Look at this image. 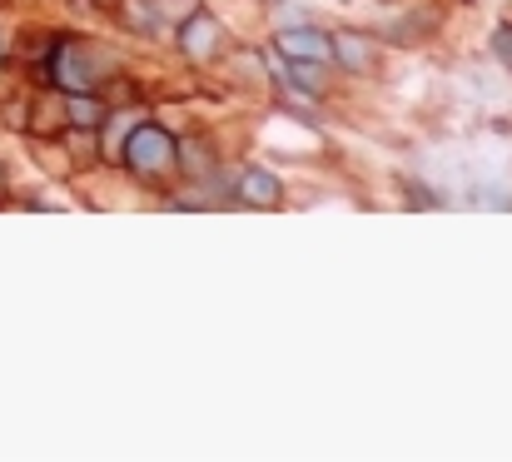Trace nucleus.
<instances>
[{
    "instance_id": "nucleus-1",
    "label": "nucleus",
    "mask_w": 512,
    "mask_h": 462,
    "mask_svg": "<svg viewBox=\"0 0 512 462\" xmlns=\"http://www.w3.org/2000/svg\"><path fill=\"white\" fill-rule=\"evenodd\" d=\"M120 159L130 164V174H135V179L155 184V179H165V174L179 169V140H174L165 125L135 120V125H130V135H125V145H120Z\"/></svg>"
},
{
    "instance_id": "nucleus-2",
    "label": "nucleus",
    "mask_w": 512,
    "mask_h": 462,
    "mask_svg": "<svg viewBox=\"0 0 512 462\" xmlns=\"http://www.w3.org/2000/svg\"><path fill=\"white\" fill-rule=\"evenodd\" d=\"M50 85L60 95H90L95 90V55L85 40H60L50 50Z\"/></svg>"
},
{
    "instance_id": "nucleus-3",
    "label": "nucleus",
    "mask_w": 512,
    "mask_h": 462,
    "mask_svg": "<svg viewBox=\"0 0 512 462\" xmlns=\"http://www.w3.org/2000/svg\"><path fill=\"white\" fill-rule=\"evenodd\" d=\"M179 55L184 60H194V65H209V60H219V50H224V25H219V15L214 10H204V5H194L184 20H179Z\"/></svg>"
},
{
    "instance_id": "nucleus-4",
    "label": "nucleus",
    "mask_w": 512,
    "mask_h": 462,
    "mask_svg": "<svg viewBox=\"0 0 512 462\" xmlns=\"http://www.w3.org/2000/svg\"><path fill=\"white\" fill-rule=\"evenodd\" d=\"M274 50L284 55V65H289V60L334 65V40H329V30H319V25H284V30L274 35Z\"/></svg>"
},
{
    "instance_id": "nucleus-5",
    "label": "nucleus",
    "mask_w": 512,
    "mask_h": 462,
    "mask_svg": "<svg viewBox=\"0 0 512 462\" xmlns=\"http://www.w3.org/2000/svg\"><path fill=\"white\" fill-rule=\"evenodd\" d=\"M329 40H334L339 70H348V75H368V70L378 65V40H373V35H363V30H339V35H329Z\"/></svg>"
},
{
    "instance_id": "nucleus-6",
    "label": "nucleus",
    "mask_w": 512,
    "mask_h": 462,
    "mask_svg": "<svg viewBox=\"0 0 512 462\" xmlns=\"http://www.w3.org/2000/svg\"><path fill=\"white\" fill-rule=\"evenodd\" d=\"M239 199L249 204V209H279L284 204V184H279V174H269V169H244L239 174Z\"/></svg>"
},
{
    "instance_id": "nucleus-7",
    "label": "nucleus",
    "mask_w": 512,
    "mask_h": 462,
    "mask_svg": "<svg viewBox=\"0 0 512 462\" xmlns=\"http://www.w3.org/2000/svg\"><path fill=\"white\" fill-rule=\"evenodd\" d=\"M105 105L95 100V90L90 95H65V120H70V130H90V135H100L105 130Z\"/></svg>"
},
{
    "instance_id": "nucleus-8",
    "label": "nucleus",
    "mask_w": 512,
    "mask_h": 462,
    "mask_svg": "<svg viewBox=\"0 0 512 462\" xmlns=\"http://www.w3.org/2000/svg\"><path fill=\"white\" fill-rule=\"evenodd\" d=\"M25 120H30V130L35 135H60L70 120H65V100H60V90H50V95H40L35 100V110H25Z\"/></svg>"
},
{
    "instance_id": "nucleus-9",
    "label": "nucleus",
    "mask_w": 512,
    "mask_h": 462,
    "mask_svg": "<svg viewBox=\"0 0 512 462\" xmlns=\"http://www.w3.org/2000/svg\"><path fill=\"white\" fill-rule=\"evenodd\" d=\"M120 20H125V30L150 35V30L160 25V5H155V0H120Z\"/></svg>"
},
{
    "instance_id": "nucleus-10",
    "label": "nucleus",
    "mask_w": 512,
    "mask_h": 462,
    "mask_svg": "<svg viewBox=\"0 0 512 462\" xmlns=\"http://www.w3.org/2000/svg\"><path fill=\"white\" fill-rule=\"evenodd\" d=\"M324 75H329V65H319V60H289V80L304 95H324Z\"/></svg>"
},
{
    "instance_id": "nucleus-11",
    "label": "nucleus",
    "mask_w": 512,
    "mask_h": 462,
    "mask_svg": "<svg viewBox=\"0 0 512 462\" xmlns=\"http://www.w3.org/2000/svg\"><path fill=\"white\" fill-rule=\"evenodd\" d=\"M209 164H214V150L204 140H179V169L184 174H204Z\"/></svg>"
},
{
    "instance_id": "nucleus-12",
    "label": "nucleus",
    "mask_w": 512,
    "mask_h": 462,
    "mask_svg": "<svg viewBox=\"0 0 512 462\" xmlns=\"http://www.w3.org/2000/svg\"><path fill=\"white\" fill-rule=\"evenodd\" d=\"M493 55H498L503 65H512V25H498V30H493Z\"/></svg>"
},
{
    "instance_id": "nucleus-13",
    "label": "nucleus",
    "mask_w": 512,
    "mask_h": 462,
    "mask_svg": "<svg viewBox=\"0 0 512 462\" xmlns=\"http://www.w3.org/2000/svg\"><path fill=\"white\" fill-rule=\"evenodd\" d=\"M130 125H135V115L115 120V130H110V154H120V145H125V135H130Z\"/></svg>"
},
{
    "instance_id": "nucleus-14",
    "label": "nucleus",
    "mask_w": 512,
    "mask_h": 462,
    "mask_svg": "<svg viewBox=\"0 0 512 462\" xmlns=\"http://www.w3.org/2000/svg\"><path fill=\"white\" fill-rule=\"evenodd\" d=\"M0 199H5V174H0Z\"/></svg>"
},
{
    "instance_id": "nucleus-15",
    "label": "nucleus",
    "mask_w": 512,
    "mask_h": 462,
    "mask_svg": "<svg viewBox=\"0 0 512 462\" xmlns=\"http://www.w3.org/2000/svg\"><path fill=\"white\" fill-rule=\"evenodd\" d=\"M0 40H5V35H0ZM0 55H5V45H0Z\"/></svg>"
},
{
    "instance_id": "nucleus-16",
    "label": "nucleus",
    "mask_w": 512,
    "mask_h": 462,
    "mask_svg": "<svg viewBox=\"0 0 512 462\" xmlns=\"http://www.w3.org/2000/svg\"><path fill=\"white\" fill-rule=\"evenodd\" d=\"M463 5H468V0H463Z\"/></svg>"
}]
</instances>
